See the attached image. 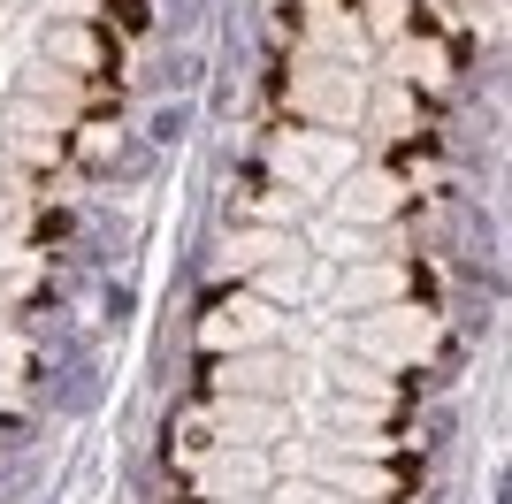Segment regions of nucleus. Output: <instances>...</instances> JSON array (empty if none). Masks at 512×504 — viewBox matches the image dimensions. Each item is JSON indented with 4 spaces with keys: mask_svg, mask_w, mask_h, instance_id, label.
<instances>
[{
    "mask_svg": "<svg viewBox=\"0 0 512 504\" xmlns=\"http://www.w3.org/2000/svg\"><path fill=\"white\" fill-rule=\"evenodd\" d=\"M406 291L421 298V306H436V291H444V283H436V268H428V260H413V268H406Z\"/></svg>",
    "mask_w": 512,
    "mask_h": 504,
    "instance_id": "7",
    "label": "nucleus"
},
{
    "mask_svg": "<svg viewBox=\"0 0 512 504\" xmlns=\"http://www.w3.org/2000/svg\"><path fill=\"white\" fill-rule=\"evenodd\" d=\"M100 31L107 39H146L153 31V0H100Z\"/></svg>",
    "mask_w": 512,
    "mask_h": 504,
    "instance_id": "2",
    "label": "nucleus"
},
{
    "mask_svg": "<svg viewBox=\"0 0 512 504\" xmlns=\"http://www.w3.org/2000/svg\"><path fill=\"white\" fill-rule=\"evenodd\" d=\"M123 138V115H85V123L69 130V161H107Z\"/></svg>",
    "mask_w": 512,
    "mask_h": 504,
    "instance_id": "1",
    "label": "nucleus"
},
{
    "mask_svg": "<svg viewBox=\"0 0 512 504\" xmlns=\"http://www.w3.org/2000/svg\"><path fill=\"white\" fill-rule=\"evenodd\" d=\"M367 16H375V31H383V39H406L413 16H421V0H367Z\"/></svg>",
    "mask_w": 512,
    "mask_h": 504,
    "instance_id": "5",
    "label": "nucleus"
},
{
    "mask_svg": "<svg viewBox=\"0 0 512 504\" xmlns=\"http://www.w3.org/2000/svg\"><path fill=\"white\" fill-rule=\"evenodd\" d=\"M62 54H69V62H85V77L115 69V39H107V31H62ZM115 77H123V69H115Z\"/></svg>",
    "mask_w": 512,
    "mask_h": 504,
    "instance_id": "3",
    "label": "nucleus"
},
{
    "mask_svg": "<svg viewBox=\"0 0 512 504\" xmlns=\"http://www.w3.org/2000/svg\"><path fill=\"white\" fill-rule=\"evenodd\" d=\"M77 100H85L92 115H123V77H107V69L100 77H77Z\"/></svg>",
    "mask_w": 512,
    "mask_h": 504,
    "instance_id": "4",
    "label": "nucleus"
},
{
    "mask_svg": "<svg viewBox=\"0 0 512 504\" xmlns=\"http://www.w3.org/2000/svg\"><path fill=\"white\" fill-rule=\"evenodd\" d=\"M69 230H77V222H69V207H39V222H31V237H39V245H62Z\"/></svg>",
    "mask_w": 512,
    "mask_h": 504,
    "instance_id": "6",
    "label": "nucleus"
}]
</instances>
